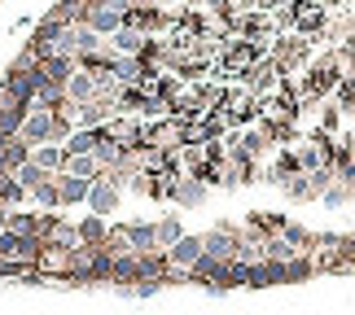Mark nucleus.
Returning <instances> with one entry per match:
<instances>
[{"label":"nucleus","instance_id":"obj_2","mask_svg":"<svg viewBox=\"0 0 355 315\" xmlns=\"http://www.w3.org/2000/svg\"><path fill=\"white\" fill-rule=\"evenodd\" d=\"M237 241H241V228H233V224H215L211 232H202L207 258H220V263H233L237 258Z\"/></svg>","mask_w":355,"mask_h":315},{"label":"nucleus","instance_id":"obj_18","mask_svg":"<svg viewBox=\"0 0 355 315\" xmlns=\"http://www.w3.org/2000/svg\"><path fill=\"white\" fill-rule=\"evenodd\" d=\"M92 53H105V39L97 31H88V26H79V62L92 57Z\"/></svg>","mask_w":355,"mask_h":315},{"label":"nucleus","instance_id":"obj_7","mask_svg":"<svg viewBox=\"0 0 355 315\" xmlns=\"http://www.w3.org/2000/svg\"><path fill=\"white\" fill-rule=\"evenodd\" d=\"M145 44H149V35L132 31V26H123V31H114L110 39H105V48H110L114 57H141V53H145Z\"/></svg>","mask_w":355,"mask_h":315},{"label":"nucleus","instance_id":"obj_10","mask_svg":"<svg viewBox=\"0 0 355 315\" xmlns=\"http://www.w3.org/2000/svg\"><path fill=\"white\" fill-rule=\"evenodd\" d=\"M31 162L40 171H49L53 180H58V175L66 171V162H71V154H66L62 145H40V149H31Z\"/></svg>","mask_w":355,"mask_h":315},{"label":"nucleus","instance_id":"obj_11","mask_svg":"<svg viewBox=\"0 0 355 315\" xmlns=\"http://www.w3.org/2000/svg\"><path fill=\"white\" fill-rule=\"evenodd\" d=\"M58 193H62V210H66V206H88L92 180H75V175H58Z\"/></svg>","mask_w":355,"mask_h":315},{"label":"nucleus","instance_id":"obj_16","mask_svg":"<svg viewBox=\"0 0 355 315\" xmlns=\"http://www.w3.org/2000/svg\"><path fill=\"white\" fill-rule=\"evenodd\" d=\"M92 149H97V132H79L75 127V136L66 141V154L71 158H92Z\"/></svg>","mask_w":355,"mask_h":315},{"label":"nucleus","instance_id":"obj_9","mask_svg":"<svg viewBox=\"0 0 355 315\" xmlns=\"http://www.w3.org/2000/svg\"><path fill=\"white\" fill-rule=\"evenodd\" d=\"M66 101H71V105H88V101H97V79H92L84 66H79V71L66 79Z\"/></svg>","mask_w":355,"mask_h":315},{"label":"nucleus","instance_id":"obj_6","mask_svg":"<svg viewBox=\"0 0 355 315\" xmlns=\"http://www.w3.org/2000/svg\"><path fill=\"white\" fill-rule=\"evenodd\" d=\"M84 26H88V31H97L101 39H110L114 31H123V13H119L114 5H92Z\"/></svg>","mask_w":355,"mask_h":315},{"label":"nucleus","instance_id":"obj_17","mask_svg":"<svg viewBox=\"0 0 355 315\" xmlns=\"http://www.w3.org/2000/svg\"><path fill=\"white\" fill-rule=\"evenodd\" d=\"M62 175H75V180H97L101 167H97V158H71Z\"/></svg>","mask_w":355,"mask_h":315},{"label":"nucleus","instance_id":"obj_1","mask_svg":"<svg viewBox=\"0 0 355 315\" xmlns=\"http://www.w3.org/2000/svg\"><path fill=\"white\" fill-rule=\"evenodd\" d=\"M202 258H207V245H202V237H184L167 250V263H171V280H189V271H193Z\"/></svg>","mask_w":355,"mask_h":315},{"label":"nucleus","instance_id":"obj_12","mask_svg":"<svg viewBox=\"0 0 355 315\" xmlns=\"http://www.w3.org/2000/svg\"><path fill=\"white\" fill-rule=\"evenodd\" d=\"M171 201H180V206H202L207 201V184L202 180H175V188H171Z\"/></svg>","mask_w":355,"mask_h":315},{"label":"nucleus","instance_id":"obj_8","mask_svg":"<svg viewBox=\"0 0 355 315\" xmlns=\"http://www.w3.org/2000/svg\"><path fill=\"white\" fill-rule=\"evenodd\" d=\"M75 228H79V245H88V250H101L105 237H110V219H97V215L75 219Z\"/></svg>","mask_w":355,"mask_h":315},{"label":"nucleus","instance_id":"obj_3","mask_svg":"<svg viewBox=\"0 0 355 315\" xmlns=\"http://www.w3.org/2000/svg\"><path fill=\"white\" fill-rule=\"evenodd\" d=\"M119 201H123V184H114L110 175H97V180H92V193H88V215L110 219L119 210Z\"/></svg>","mask_w":355,"mask_h":315},{"label":"nucleus","instance_id":"obj_4","mask_svg":"<svg viewBox=\"0 0 355 315\" xmlns=\"http://www.w3.org/2000/svg\"><path fill=\"white\" fill-rule=\"evenodd\" d=\"M123 237H128V250L141 254H158V228L154 219H136V224H123Z\"/></svg>","mask_w":355,"mask_h":315},{"label":"nucleus","instance_id":"obj_13","mask_svg":"<svg viewBox=\"0 0 355 315\" xmlns=\"http://www.w3.org/2000/svg\"><path fill=\"white\" fill-rule=\"evenodd\" d=\"M154 228H158V250H162V254H167L171 245L184 237V224H180V215H162Z\"/></svg>","mask_w":355,"mask_h":315},{"label":"nucleus","instance_id":"obj_5","mask_svg":"<svg viewBox=\"0 0 355 315\" xmlns=\"http://www.w3.org/2000/svg\"><path fill=\"white\" fill-rule=\"evenodd\" d=\"M22 141L31 145V149H40V145H49L53 141V114L49 109H31V114H26V123H22Z\"/></svg>","mask_w":355,"mask_h":315},{"label":"nucleus","instance_id":"obj_15","mask_svg":"<svg viewBox=\"0 0 355 315\" xmlns=\"http://www.w3.org/2000/svg\"><path fill=\"white\" fill-rule=\"evenodd\" d=\"M13 180H18V184L26 188V193H35V188H40V184H49L53 175H49V171H40L35 162H26V167H18V171H13Z\"/></svg>","mask_w":355,"mask_h":315},{"label":"nucleus","instance_id":"obj_14","mask_svg":"<svg viewBox=\"0 0 355 315\" xmlns=\"http://www.w3.org/2000/svg\"><path fill=\"white\" fill-rule=\"evenodd\" d=\"M31 201H35V210H40V215H53V210H62V193H58V180L40 184L35 193H31Z\"/></svg>","mask_w":355,"mask_h":315}]
</instances>
